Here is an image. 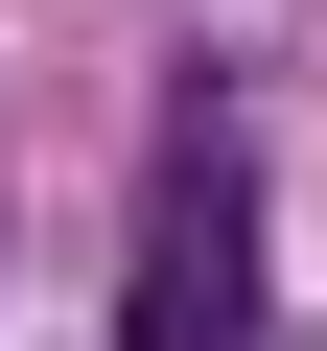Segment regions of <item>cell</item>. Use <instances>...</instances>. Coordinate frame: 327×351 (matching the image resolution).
<instances>
[{
    "mask_svg": "<svg viewBox=\"0 0 327 351\" xmlns=\"http://www.w3.org/2000/svg\"><path fill=\"white\" fill-rule=\"evenodd\" d=\"M117 351H280V258H257V94L187 71L140 164V258H117Z\"/></svg>",
    "mask_w": 327,
    "mask_h": 351,
    "instance_id": "6da1fadb",
    "label": "cell"
}]
</instances>
